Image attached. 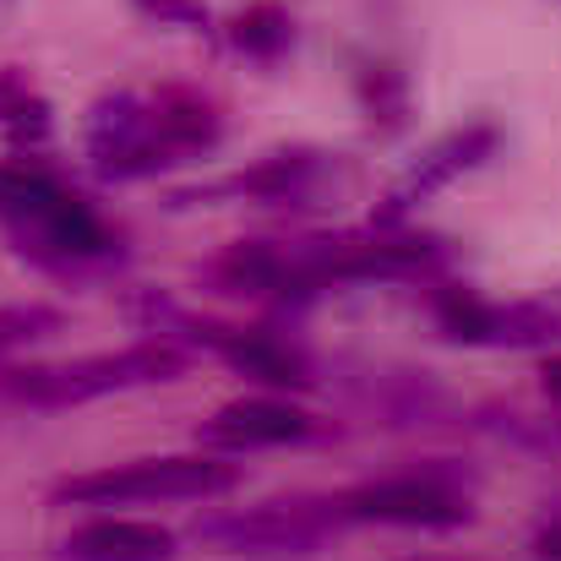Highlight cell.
Segmentation results:
<instances>
[{"instance_id": "cell-3", "label": "cell", "mask_w": 561, "mask_h": 561, "mask_svg": "<svg viewBox=\"0 0 561 561\" xmlns=\"http://www.w3.org/2000/svg\"><path fill=\"white\" fill-rule=\"evenodd\" d=\"M333 502H262V507H234V513H207L191 524V535L218 551V557L284 561V557H322L339 535Z\"/></svg>"}, {"instance_id": "cell-5", "label": "cell", "mask_w": 561, "mask_h": 561, "mask_svg": "<svg viewBox=\"0 0 561 561\" xmlns=\"http://www.w3.org/2000/svg\"><path fill=\"white\" fill-rule=\"evenodd\" d=\"M436 322L453 344H474V350H551L561 344V311L546 300H480L463 284H442L431 295Z\"/></svg>"}, {"instance_id": "cell-14", "label": "cell", "mask_w": 561, "mask_h": 561, "mask_svg": "<svg viewBox=\"0 0 561 561\" xmlns=\"http://www.w3.org/2000/svg\"><path fill=\"white\" fill-rule=\"evenodd\" d=\"M137 5L164 16V22H202V5H191V0H137Z\"/></svg>"}, {"instance_id": "cell-4", "label": "cell", "mask_w": 561, "mask_h": 561, "mask_svg": "<svg viewBox=\"0 0 561 561\" xmlns=\"http://www.w3.org/2000/svg\"><path fill=\"white\" fill-rule=\"evenodd\" d=\"M328 502H333L339 524H387V529H458V524L474 518L469 491L442 469L360 480V485H350Z\"/></svg>"}, {"instance_id": "cell-6", "label": "cell", "mask_w": 561, "mask_h": 561, "mask_svg": "<svg viewBox=\"0 0 561 561\" xmlns=\"http://www.w3.org/2000/svg\"><path fill=\"white\" fill-rule=\"evenodd\" d=\"M311 436H317V420L289 398H234L213 420H202V431H196V442L207 453L289 447V442H311Z\"/></svg>"}, {"instance_id": "cell-1", "label": "cell", "mask_w": 561, "mask_h": 561, "mask_svg": "<svg viewBox=\"0 0 561 561\" xmlns=\"http://www.w3.org/2000/svg\"><path fill=\"white\" fill-rule=\"evenodd\" d=\"M186 371V350L175 339H142L110 355H82V360H60V366H5L0 371V403H22V409H77L110 392H131V387H153V381H175Z\"/></svg>"}, {"instance_id": "cell-15", "label": "cell", "mask_w": 561, "mask_h": 561, "mask_svg": "<svg viewBox=\"0 0 561 561\" xmlns=\"http://www.w3.org/2000/svg\"><path fill=\"white\" fill-rule=\"evenodd\" d=\"M535 551L546 561H561V524H546V529L535 535Z\"/></svg>"}, {"instance_id": "cell-11", "label": "cell", "mask_w": 561, "mask_h": 561, "mask_svg": "<svg viewBox=\"0 0 561 561\" xmlns=\"http://www.w3.org/2000/svg\"><path fill=\"white\" fill-rule=\"evenodd\" d=\"M229 44H234L240 55H251V60H278V55L295 44V16H289L284 5H273V0H256V5H245V11L234 16Z\"/></svg>"}, {"instance_id": "cell-7", "label": "cell", "mask_w": 561, "mask_h": 561, "mask_svg": "<svg viewBox=\"0 0 561 561\" xmlns=\"http://www.w3.org/2000/svg\"><path fill=\"white\" fill-rule=\"evenodd\" d=\"M496 126L491 121H474V126H458V131H447L398 186H392V196H387V207L376 213V224L381 229H398V218L414 207V202H425V196H436L442 186H453L458 175H469V170H480L491 153H496Z\"/></svg>"}, {"instance_id": "cell-9", "label": "cell", "mask_w": 561, "mask_h": 561, "mask_svg": "<svg viewBox=\"0 0 561 561\" xmlns=\"http://www.w3.org/2000/svg\"><path fill=\"white\" fill-rule=\"evenodd\" d=\"M322 175H328V164L317 153H273V159L251 164L245 175H234L224 191L251 196V202H306V196H317Z\"/></svg>"}, {"instance_id": "cell-16", "label": "cell", "mask_w": 561, "mask_h": 561, "mask_svg": "<svg viewBox=\"0 0 561 561\" xmlns=\"http://www.w3.org/2000/svg\"><path fill=\"white\" fill-rule=\"evenodd\" d=\"M546 392L561 403V360H551V366H546Z\"/></svg>"}, {"instance_id": "cell-8", "label": "cell", "mask_w": 561, "mask_h": 561, "mask_svg": "<svg viewBox=\"0 0 561 561\" xmlns=\"http://www.w3.org/2000/svg\"><path fill=\"white\" fill-rule=\"evenodd\" d=\"M66 561H175L181 540L148 518H88L60 540Z\"/></svg>"}, {"instance_id": "cell-12", "label": "cell", "mask_w": 561, "mask_h": 561, "mask_svg": "<svg viewBox=\"0 0 561 561\" xmlns=\"http://www.w3.org/2000/svg\"><path fill=\"white\" fill-rule=\"evenodd\" d=\"M66 328V317L55 311V306H0V355H11V350H27V344H38V339H49V333H60Z\"/></svg>"}, {"instance_id": "cell-10", "label": "cell", "mask_w": 561, "mask_h": 561, "mask_svg": "<svg viewBox=\"0 0 561 561\" xmlns=\"http://www.w3.org/2000/svg\"><path fill=\"white\" fill-rule=\"evenodd\" d=\"M148 115H153V131H159V142L170 148V159L207 153V148L218 142V110H213L207 99H196V93L170 88V93H159V99L148 104Z\"/></svg>"}, {"instance_id": "cell-2", "label": "cell", "mask_w": 561, "mask_h": 561, "mask_svg": "<svg viewBox=\"0 0 561 561\" xmlns=\"http://www.w3.org/2000/svg\"><path fill=\"white\" fill-rule=\"evenodd\" d=\"M240 485V469L224 453H164V458H131L93 474L60 480L49 496L60 507H131V502H213Z\"/></svg>"}, {"instance_id": "cell-13", "label": "cell", "mask_w": 561, "mask_h": 561, "mask_svg": "<svg viewBox=\"0 0 561 561\" xmlns=\"http://www.w3.org/2000/svg\"><path fill=\"white\" fill-rule=\"evenodd\" d=\"M360 99H366L371 121L381 115V126H387V131H398V126H403L409 99H403V77H398L392 66H366V71H360Z\"/></svg>"}]
</instances>
